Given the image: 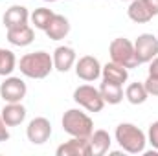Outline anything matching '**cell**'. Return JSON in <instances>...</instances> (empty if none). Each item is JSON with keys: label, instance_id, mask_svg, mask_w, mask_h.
Segmentation results:
<instances>
[{"label": "cell", "instance_id": "6da1fadb", "mask_svg": "<svg viewBox=\"0 0 158 156\" xmlns=\"http://www.w3.org/2000/svg\"><path fill=\"white\" fill-rule=\"evenodd\" d=\"M114 136H116V142L119 143V147L129 154H140L145 151L147 138H145L143 130H140L132 123H119L116 127Z\"/></svg>", "mask_w": 158, "mask_h": 156}, {"label": "cell", "instance_id": "7a4b0ae2", "mask_svg": "<svg viewBox=\"0 0 158 156\" xmlns=\"http://www.w3.org/2000/svg\"><path fill=\"white\" fill-rule=\"evenodd\" d=\"M20 74H24L30 79H44L50 76V72L53 70V59L50 53L46 51H35V53H28L20 59L19 63Z\"/></svg>", "mask_w": 158, "mask_h": 156}, {"label": "cell", "instance_id": "3957f363", "mask_svg": "<svg viewBox=\"0 0 158 156\" xmlns=\"http://www.w3.org/2000/svg\"><path fill=\"white\" fill-rule=\"evenodd\" d=\"M61 123H63V130L70 136H76V138H90V134L94 132L92 119L77 109L66 110Z\"/></svg>", "mask_w": 158, "mask_h": 156}, {"label": "cell", "instance_id": "277c9868", "mask_svg": "<svg viewBox=\"0 0 158 156\" xmlns=\"http://www.w3.org/2000/svg\"><path fill=\"white\" fill-rule=\"evenodd\" d=\"M109 53H110V59L114 63H118L121 66H125L127 70L129 68H136L140 63L136 59V53H134V44L129 39H114L109 46Z\"/></svg>", "mask_w": 158, "mask_h": 156}, {"label": "cell", "instance_id": "5b68a950", "mask_svg": "<svg viewBox=\"0 0 158 156\" xmlns=\"http://www.w3.org/2000/svg\"><path fill=\"white\" fill-rule=\"evenodd\" d=\"M74 101L83 109H86L88 112H101L105 107L99 88H94L90 84H81L74 90Z\"/></svg>", "mask_w": 158, "mask_h": 156}, {"label": "cell", "instance_id": "8992f818", "mask_svg": "<svg viewBox=\"0 0 158 156\" xmlns=\"http://www.w3.org/2000/svg\"><path fill=\"white\" fill-rule=\"evenodd\" d=\"M134 53L138 63H149L158 55V39L153 33H142L134 42Z\"/></svg>", "mask_w": 158, "mask_h": 156}, {"label": "cell", "instance_id": "52a82bcc", "mask_svg": "<svg viewBox=\"0 0 158 156\" xmlns=\"http://www.w3.org/2000/svg\"><path fill=\"white\" fill-rule=\"evenodd\" d=\"M26 83L20 77H7L0 84V97L6 103H20L26 97Z\"/></svg>", "mask_w": 158, "mask_h": 156}, {"label": "cell", "instance_id": "ba28073f", "mask_svg": "<svg viewBox=\"0 0 158 156\" xmlns=\"http://www.w3.org/2000/svg\"><path fill=\"white\" fill-rule=\"evenodd\" d=\"M26 136L33 145H42L52 136V123L46 117H33L26 129Z\"/></svg>", "mask_w": 158, "mask_h": 156}, {"label": "cell", "instance_id": "9c48e42d", "mask_svg": "<svg viewBox=\"0 0 158 156\" xmlns=\"http://www.w3.org/2000/svg\"><path fill=\"white\" fill-rule=\"evenodd\" d=\"M76 74L83 81H88V83L90 81H96V79L101 76V64H99V61L96 57L85 55V57L79 59L77 64H76Z\"/></svg>", "mask_w": 158, "mask_h": 156}, {"label": "cell", "instance_id": "30bf717a", "mask_svg": "<svg viewBox=\"0 0 158 156\" xmlns=\"http://www.w3.org/2000/svg\"><path fill=\"white\" fill-rule=\"evenodd\" d=\"M57 156H90V143L88 138H76L64 142L63 145L57 147Z\"/></svg>", "mask_w": 158, "mask_h": 156}, {"label": "cell", "instance_id": "8fae6325", "mask_svg": "<svg viewBox=\"0 0 158 156\" xmlns=\"http://www.w3.org/2000/svg\"><path fill=\"white\" fill-rule=\"evenodd\" d=\"M88 143H90V156H103L110 151L112 140H110V134L107 130L99 129V130H94L90 134Z\"/></svg>", "mask_w": 158, "mask_h": 156}, {"label": "cell", "instance_id": "7c38bea8", "mask_svg": "<svg viewBox=\"0 0 158 156\" xmlns=\"http://www.w3.org/2000/svg\"><path fill=\"white\" fill-rule=\"evenodd\" d=\"M52 59H53V68L57 72L64 74V72H68L74 66V63H76V51L70 46H59V48H55Z\"/></svg>", "mask_w": 158, "mask_h": 156}, {"label": "cell", "instance_id": "4fadbf2b", "mask_svg": "<svg viewBox=\"0 0 158 156\" xmlns=\"http://www.w3.org/2000/svg\"><path fill=\"white\" fill-rule=\"evenodd\" d=\"M28 18H30V13L24 6H11L9 9H6L2 20H4V26L7 30H11V28H19V26L28 24Z\"/></svg>", "mask_w": 158, "mask_h": 156}, {"label": "cell", "instance_id": "5bb4252c", "mask_svg": "<svg viewBox=\"0 0 158 156\" xmlns=\"http://www.w3.org/2000/svg\"><path fill=\"white\" fill-rule=\"evenodd\" d=\"M33 39H35V31H33V28L28 26V24L7 30V40H9L13 46H28V44L33 42Z\"/></svg>", "mask_w": 158, "mask_h": 156}, {"label": "cell", "instance_id": "9a60e30c", "mask_svg": "<svg viewBox=\"0 0 158 156\" xmlns=\"http://www.w3.org/2000/svg\"><path fill=\"white\" fill-rule=\"evenodd\" d=\"M68 33H70V22H68V18L63 17V15H53L50 26L46 28V35H48V39L61 40V39H64Z\"/></svg>", "mask_w": 158, "mask_h": 156}, {"label": "cell", "instance_id": "2e32d148", "mask_svg": "<svg viewBox=\"0 0 158 156\" xmlns=\"http://www.w3.org/2000/svg\"><path fill=\"white\" fill-rule=\"evenodd\" d=\"M0 116L6 121L7 127H17V125H20V123L26 119V109H24L20 103H7V105L2 109Z\"/></svg>", "mask_w": 158, "mask_h": 156}, {"label": "cell", "instance_id": "e0dca14e", "mask_svg": "<svg viewBox=\"0 0 158 156\" xmlns=\"http://www.w3.org/2000/svg\"><path fill=\"white\" fill-rule=\"evenodd\" d=\"M101 76L103 81H109V83H116V84H123L127 79H129V70L125 66H121L118 63H107L103 68H101Z\"/></svg>", "mask_w": 158, "mask_h": 156}, {"label": "cell", "instance_id": "ac0fdd59", "mask_svg": "<svg viewBox=\"0 0 158 156\" xmlns=\"http://www.w3.org/2000/svg\"><path fill=\"white\" fill-rule=\"evenodd\" d=\"M127 15L132 22L138 24H145L153 18V13L147 9V6L143 4V0H131V6L127 9Z\"/></svg>", "mask_w": 158, "mask_h": 156}, {"label": "cell", "instance_id": "d6986e66", "mask_svg": "<svg viewBox=\"0 0 158 156\" xmlns=\"http://www.w3.org/2000/svg\"><path fill=\"white\" fill-rule=\"evenodd\" d=\"M99 92H101L103 101L109 103V105H118L123 99V88H121V84H116V83L103 81L101 86H99Z\"/></svg>", "mask_w": 158, "mask_h": 156}, {"label": "cell", "instance_id": "ffe728a7", "mask_svg": "<svg viewBox=\"0 0 158 156\" xmlns=\"http://www.w3.org/2000/svg\"><path fill=\"white\" fill-rule=\"evenodd\" d=\"M125 97H127V101L131 105H142V103L147 101L149 94H147L143 83H131L127 86V90H125Z\"/></svg>", "mask_w": 158, "mask_h": 156}, {"label": "cell", "instance_id": "44dd1931", "mask_svg": "<svg viewBox=\"0 0 158 156\" xmlns=\"http://www.w3.org/2000/svg\"><path fill=\"white\" fill-rule=\"evenodd\" d=\"M53 15H55V13H53L52 9H48V7H39V9H35V11L31 13V22H33V26H35L37 30L46 31V28L50 26Z\"/></svg>", "mask_w": 158, "mask_h": 156}, {"label": "cell", "instance_id": "7402d4cb", "mask_svg": "<svg viewBox=\"0 0 158 156\" xmlns=\"http://www.w3.org/2000/svg\"><path fill=\"white\" fill-rule=\"evenodd\" d=\"M15 64H17V59L13 51L0 48V76H9L15 70Z\"/></svg>", "mask_w": 158, "mask_h": 156}, {"label": "cell", "instance_id": "603a6c76", "mask_svg": "<svg viewBox=\"0 0 158 156\" xmlns=\"http://www.w3.org/2000/svg\"><path fill=\"white\" fill-rule=\"evenodd\" d=\"M143 86H145V90H147L149 96H158V77L156 76H149V77L145 79Z\"/></svg>", "mask_w": 158, "mask_h": 156}, {"label": "cell", "instance_id": "cb8c5ba5", "mask_svg": "<svg viewBox=\"0 0 158 156\" xmlns=\"http://www.w3.org/2000/svg\"><path fill=\"white\" fill-rule=\"evenodd\" d=\"M149 143L155 147L158 151V121H155V123H151V127H149Z\"/></svg>", "mask_w": 158, "mask_h": 156}, {"label": "cell", "instance_id": "d4e9b609", "mask_svg": "<svg viewBox=\"0 0 158 156\" xmlns=\"http://www.w3.org/2000/svg\"><path fill=\"white\" fill-rule=\"evenodd\" d=\"M7 140H9V130H7L6 121L0 116V143H2V142H7Z\"/></svg>", "mask_w": 158, "mask_h": 156}, {"label": "cell", "instance_id": "484cf974", "mask_svg": "<svg viewBox=\"0 0 158 156\" xmlns=\"http://www.w3.org/2000/svg\"><path fill=\"white\" fill-rule=\"evenodd\" d=\"M143 4L147 6V9L153 13V17L158 15V0H143Z\"/></svg>", "mask_w": 158, "mask_h": 156}, {"label": "cell", "instance_id": "4316f807", "mask_svg": "<svg viewBox=\"0 0 158 156\" xmlns=\"http://www.w3.org/2000/svg\"><path fill=\"white\" fill-rule=\"evenodd\" d=\"M149 63H151V64H149V76H156L158 77V55L155 59H151Z\"/></svg>", "mask_w": 158, "mask_h": 156}, {"label": "cell", "instance_id": "83f0119b", "mask_svg": "<svg viewBox=\"0 0 158 156\" xmlns=\"http://www.w3.org/2000/svg\"><path fill=\"white\" fill-rule=\"evenodd\" d=\"M44 2H55V0H44Z\"/></svg>", "mask_w": 158, "mask_h": 156}, {"label": "cell", "instance_id": "f1b7e54d", "mask_svg": "<svg viewBox=\"0 0 158 156\" xmlns=\"http://www.w3.org/2000/svg\"><path fill=\"white\" fill-rule=\"evenodd\" d=\"M123 2H131V0H123Z\"/></svg>", "mask_w": 158, "mask_h": 156}]
</instances>
